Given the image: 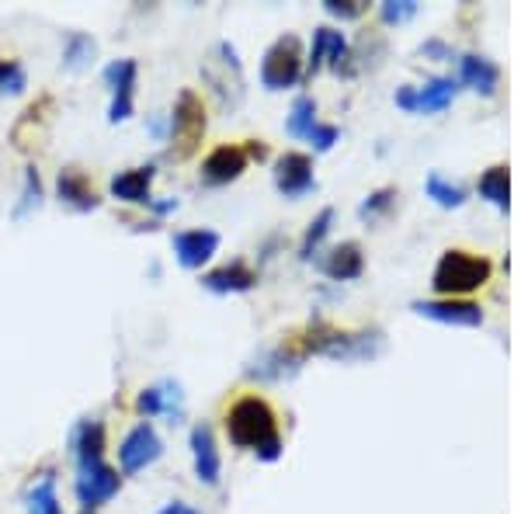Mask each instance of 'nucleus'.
Returning <instances> with one entry per match:
<instances>
[{"label": "nucleus", "mask_w": 521, "mask_h": 514, "mask_svg": "<svg viewBox=\"0 0 521 514\" xmlns=\"http://www.w3.org/2000/svg\"><path fill=\"white\" fill-rule=\"evenodd\" d=\"M226 438L233 449L254 452L261 462H278L282 459V435H278V417L264 396L244 393L226 407L223 417Z\"/></svg>", "instance_id": "f257e3e1"}, {"label": "nucleus", "mask_w": 521, "mask_h": 514, "mask_svg": "<svg viewBox=\"0 0 521 514\" xmlns=\"http://www.w3.org/2000/svg\"><path fill=\"white\" fill-rule=\"evenodd\" d=\"M490 261L480 254L469 251H445L435 264V275H431V285L442 299H459L469 296V292L483 289L490 282Z\"/></svg>", "instance_id": "f03ea898"}, {"label": "nucleus", "mask_w": 521, "mask_h": 514, "mask_svg": "<svg viewBox=\"0 0 521 514\" xmlns=\"http://www.w3.org/2000/svg\"><path fill=\"white\" fill-rule=\"evenodd\" d=\"M167 122H171V132H167V143H171V157L174 160L195 157L198 146H202V139H205V126H209V119H205L202 94L192 91V87L178 91L171 115H167Z\"/></svg>", "instance_id": "7ed1b4c3"}, {"label": "nucleus", "mask_w": 521, "mask_h": 514, "mask_svg": "<svg viewBox=\"0 0 521 514\" xmlns=\"http://www.w3.org/2000/svg\"><path fill=\"white\" fill-rule=\"evenodd\" d=\"M303 70H306V56L299 35L292 32L278 35L261 60V84L268 91H285V87H296L303 80Z\"/></svg>", "instance_id": "20e7f679"}, {"label": "nucleus", "mask_w": 521, "mask_h": 514, "mask_svg": "<svg viewBox=\"0 0 521 514\" xmlns=\"http://www.w3.org/2000/svg\"><path fill=\"white\" fill-rule=\"evenodd\" d=\"M209 63L216 66V70L205 66V80H209L212 94H216L223 108H237L244 101V66L237 60V46L223 39Z\"/></svg>", "instance_id": "39448f33"}, {"label": "nucleus", "mask_w": 521, "mask_h": 514, "mask_svg": "<svg viewBox=\"0 0 521 514\" xmlns=\"http://www.w3.org/2000/svg\"><path fill=\"white\" fill-rule=\"evenodd\" d=\"M122 490V476L108 462H91V466H77V480H73V494H77L80 508L98 511Z\"/></svg>", "instance_id": "423d86ee"}, {"label": "nucleus", "mask_w": 521, "mask_h": 514, "mask_svg": "<svg viewBox=\"0 0 521 514\" xmlns=\"http://www.w3.org/2000/svg\"><path fill=\"white\" fill-rule=\"evenodd\" d=\"M160 455H164V442H160L157 428H153L150 421H139L136 428L122 438L119 466H122V473L126 476H136V473H143V469H150Z\"/></svg>", "instance_id": "0eeeda50"}, {"label": "nucleus", "mask_w": 521, "mask_h": 514, "mask_svg": "<svg viewBox=\"0 0 521 514\" xmlns=\"http://www.w3.org/2000/svg\"><path fill=\"white\" fill-rule=\"evenodd\" d=\"M324 63L334 73H344V77L355 73L351 70V46H348V39H344L341 28L320 25L317 32H313V49H310V60H306L303 77H313V73H317Z\"/></svg>", "instance_id": "6e6552de"}, {"label": "nucleus", "mask_w": 521, "mask_h": 514, "mask_svg": "<svg viewBox=\"0 0 521 514\" xmlns=\"http://www.w3.org/2000/svg\"><path fill=\"white\" fill-rule=\"evenodd\" d=\"M136 77V60H112L105 66V84L112 87V105H108V122L112 126L132 119V112H136Z\"/></svg>", "instance_id": "1a4fd4ad"}, {"label": "nucleus", "mask_w": 521, "mask_h": 514, "mask_svg": "<svg viewBox=\"0 0 521 514\" xmlns=\"http://www.w3.org/2000/svg\"><path fill=\"white\" fill-rule=\"evenodd\" d=\"M247 167H251V157H247L244 143H219L212 146L202 160V185L223 188L230 185V181H237Z\"/></svg>", "instance_id": "9d476101"}, {"label": "nucleus", "mask_w": 521, "mask_h": 514, "mask_svg": "<svg viewBox=\"0 0 521 514\" xmlns=\"http://www.w3.org/2000/svg\"><path fill=\"white\" fill-rule=\"evenodd\" d=\"M271 178H275V188L285 198H303V195H310L313 188H317L313 160L306 157V153H296V150L282 153V157L275 160V171H271Z\"/></svg>", "instance_id": "9b49d317"}, {"label": "nucleus", "mask_w": 521, "mask_h": 514, "mask_svg": "<svg viewBox=\"0 0 521 514\" xmlns=\"http://www.w3.org/2000/svg\"><path fill=\"white\" fill-rule=\"evenodd\" d=\"M414 313L449 327H483V310L469 299H417Z\"/></svg>", "instance_id": "f8f14e48"}, {"label": "nucleus", "mask_w": 521, "mask_h": 514, "mask_svg": "<svg viewBox=\"0 0 521 514\" xmlns=\"http://www.w3.org/2000/svg\"><path fill=\"white\" fill-rule=\"evenodd\" d=\"M219 251V233L209 226H198V230H181L174 233V257H178L181 268L198 271L202 264H209Z\"/></svg>", "instance_id": "ddd939ff"}, {"label": "nucleus", "mask_w": 521, "mask_h": 514, "mask_svg": "<svg viewBox=\"0 0 521 514\" xmlns=\"http://www.w3.org/2000/svg\"><path fill=\"white\" fill-rule=\"evenodd\" d=\"M192 466H195V476L198 483L205 487H216L219 476H223V459H219V449H216V435H212V424H195L192 428Z\"/></svg>", "instance_id": "4468645a"}, {"label": "nucleus", "mask_w": 521, "mask_h": 514, "mask_svg": "<svg viewBox=\"0 0 521 514\" xmlns=\"http://www.w3.org/2000/svg\"><path fill=\"white\" fill-rule=\"evenodd\" d=\"M258 285V271L247 261H230L219 264V268L205 271L202 275V289L216 292V296H237V292H251Z\"/></svg>", "instance_id": "2eb2a0df"}, {"label": "nucleus", "mask_w": 521, "mask_h": 514, "mask_svg": "<svg viewBox=\"0 0 521 514\" xmlns=\"http://www.w3.org/2000/svg\"><path fill=\"white\" fill-rule=\"evenodd\" d=\"M56 195L73 212H94L101 205V195L91 185V174L80 171V167H63L60 178H56Z\"/></svg>", "instance_id": "dca6fc26"}, {"label": "nucleus", "mask_w": 521, "mask_h": 514, "mask_svg": "<svg viewBox=\"0 0 521 514\" xmlns=\"http://www.w3.org/2000/svg\"><path fill=\"white\" fill-rule=\"evenodd\" d=\"M153 178H157V167L146 164V167H132V171H122L112 178V185H108V192L112 198H119V202L126 205H150L153 195Z\"/></svg>", "instance_id": "f3484780"}, {"label": "nucleus", "mask_w": 521, "mask_h": 514, "mask_svg": "<svg viewBox=\"0 0 521 514\" xmlns=\"http://www.w3.org/2000/svg\"><path fill=\"white\" fill-rule=\"evenodd\" d=\"M317 264L334 282H351V278H358L365 271V254L355 240H348V244H337L324 257H317Z\"/></svg>", "instance_id": "a211bd4d"}, {"label": "nucleus", "mask_w": 521, "mask_h": 514, "mask_svg": "<svg viewBox=\"0 0 521 514\" xmlns=\"http://www.w3.org/2000/svg\"><path fill=\"white\" fill-rule=\"evenodd\" d=\"M105 449H108V431L101 421H80L77 428H73L70 452H73V459H77V466L105 462Z\"/></svg>", "instance_id": "6ab92c4d"}, {"label": "nucleus", "mask_w": 521, "mask_h": 514, "mask_svg": "<svg viewBox=\"0 0 521 514\" xmlns=\"http://www.w3.org/2000/svg\"><path fill=\"white\" fill-rule=\"evenodd\" d=\"M459 84L473 87L476 94L490 98V94L497 91V84H501V70H497V66L490 63L487 56L466 53V56L459 60Z\"/></svg>", "instance_id": "aec40b11"}, {"label": "nucleus", "mask_w": 521, "mask_h": 514, "mask_svg": "<svg viewBox=\"0 0 521 514\" xmlns=\"http://www.w3.org/2000/svg\"><path fill=\"white\" fill-rule=\"evenodd\" d=\"M459 94V80L456 77H435L424 87H417V105L414 112H442V108L452 105V98Z\"/></svg>", "instance_id": "412c9836"}, {"label": "nucleus", "mask_w": 521, "mask_h": 514, "mask_svg": "<svg viewBox=\"0 0 521 514\" xmlns=\"http://www.w3.org/2000/svg\"><path fill=\"white\" fill-rule=\"evenodd\" d=\"M480 198H487L494 209L508 212L511 209V171L504 164H494L480 174Z\"/></svg>", "instance_id": "4be33fe9"}, {"label": "nucleus", "mask_w": 521, "mask_h": 514, "mask_svg": "<svg viewBox=\"0 0 521 514\" xmlns=\"http://www.w3.org/2000/svg\"><path fill=\"white\" fill-rule=\"evenodd\" d=\"M171 389H174V383L143 389V393L136 396V410L143 417H157V414L181 417V396H174V400H171Z\"/></svg>", "instance_id": "5701e85b"}, {"label": "nucleus", "mask_w": 521, "mask_h": 514, "mask_svg": "<svg viewBox=\"0 0 521 514\" xmlns=\"http://www.w3.org/2000/svg\"><path fill=\"white\" fill-rule=\"evenodd\" d=\"M98 56V42L87 32H70L63 42V66L66 70H87Z\"/></svg>", "instance_id": "b1692460"}, {"label": "nucleus", "mask_w": 521, "mask_h": 514, "mask_svg": "<svg viewBox=\"0 0 521 514\" xmlns=\"http://www.w3.org/2000/svg\"><path fill=\"white\" fill-rule=\"evenodd\" d=\"M25 501H28V514H63L60 501H56V476L53 473H42V480L32 483Z\"/></svg>", "instance_id": "393cba45"}, {"label": "nucleus", "mask_w": 521, "mask_h": 514, "mask_svg": "<svg viewBox=\"0 0 521 514\" xmlns=\"http://www.w3.org/2000/svg\"><path fill=\"white\" fill-rule=\"evenodd\" d=\"M317 101L310 98V94H299L296 101H292V112H289V122H285V129H289V136H299L306 139V132L317 126Z\"/></svg>", "instance_id": "a878e982"}, {"label": "nucleus", "mask_w": 521, "mask_h": 514, "mask_svg": "<svg viewBox=\"0 0 521 514\" xmlns=\"http://www.w3.org/2000/svg\"><path fill=\"white\" fill-rule=\"evenodd\" d=\"M424 192L435 205H442V209H459L462 202H466V192H462L459 185H452V181H445L438 171L428 174V181H424Z\"/></svg>", "instance_id": "bb28decb"}, {"label": "nucleus", "mask_w": 521, "mask_h": 514, "mask_svg": "<svg viewBox=\"0 0 521 514\" xmlns=\"http://www.w3.org/2000/svg\"><path fill=\"white\" fill-rule=\"evenodd\" d=\"M330 226H334V209H324V212H320V216L310 223V230H306L303 244H299V257H303V261H313V257L320 254V244L327 240Z\"/></svg>", "instance_id": "cd10ccee"}, {"label": "nucleus", "mask_w": 521, "mask_h": 514, "mask_svg": "<svg viewBox=\"0 0 521 514\" xmlns=\"http://www.w3.org/2000/svg\"><path fill=\"white\" fill-rule=\"evenodd\" d=\"M28 87V73L14 56H0V94H25Z\"/></svg>", "instance_id": "c85d7f7f"}, {"label": "nucleus", "mask_w": 521, "mask_h": 514, "mask_svg": "<svg viewBox=\"0 0 521 514\" xmlns=\"http://www.w3.org/2000/svg\"><path fill=\"white\" fill-rule=\"evenodd\" d=\"M393 202H396V188H379V192H372L358 205V216H362L365 223H376L379 216H386V212L393 209Z\"/></svg>", "instance_id": "c756f323"}, {"label": "nucleus", "mask_w": 521, "mask_h": 514, "mask_svg": "<svg viewBox=\"0 0 521 514\" xmlns=\"http://www.w3.org/2000/svg\"><path fill=\"white\" fill-rule=\"evenodd\" d=\"M42 205V178H39V171L35 167H28L25 171V192H21V202H18V209H14V216H25L28 209H39Z\"/></svg>", "instance_id": "7c9ffc66"}, {"label": "nucleus", "mask_w": 521, "mask_h": 514, "mask_svg": "<svg viewBox=\"0 0 521 514\" xmlns=\"http://www.w3.org/2000/svg\"><path fill=\"white\" fill-rule=\"evenodd\" d=\"M417 14V0H386L383 4V21L386 25H403Z\"/></svg>", "instance_id": "2f4dec72"}, {"label": "nucleus", "mask_w": 521, "mask_h": 514, "mask_svg": "<svg viewBox=\"0 0 521 514\" xmlns=\"http://www.w3.org/2000/svg\"><path fill=\"white\" fill-rule=\"evenodd\" d=\"M365 0H324V11L330 18H341V21H351V18H362L365 14Z\"/></svg>", "instance_id": "473e14b6"}, {"label": "nucleus", "mask_w": 521, "mask_h": 514, "mask_svg": "<svg viewBox=\"0 0 521 514\" xmlns=\"http://www.w3.org/2000/svg\"><path fill=\"white\" fill-rule=\"evenodd\" d=\"M337 136H341V132H337V126H327V122H317V126L306 132V139H310V146L317 153H327L330 146L337 143Z\"/></svg>", "instance_id": "72a5a7b5"}, {"label": "nucleus", "mask_w": 521, "mask_h": 514, "mask_svg": "<svg viewBox=\"0 0 521 514\" xmlns=\"http://www.w3.org/2000/svg\"><path fill=\"white\" fill-rule=\"evenodd\" d=\"M396 105H400L403 112H414V105H417V87H400V91H396Z\"/></svg>", "instance_id": "f704fd0d"}, {"label": "nucleus", "mask_w": 521, "mask_h": 514, "mask_svg": "<svg viewBox=\"0 0 521 514\" xmlns=\"http://www.w3.org/2000/svg\"><path fill=\"white\" fill-rule=\"evenodd\" d=\"M157 514H202V511H195L192 504H185V501H171V504H164Z\"/></svg>", "instance_id": "c9c22d12"}, {"label": "nucleus", "mask_w": 521, "mask_h": 514, "mask_svg": "<svg viewBox=\"0 0 521 514\" xmlns=\"http://www.w3.org/2000/svg\"><path fill=\"white\" fill-rule=\"evenodd\" d=\"M445 53H449V49H445V42H438V39H431L421 46V56H445Z\"/></svg>", "instance_id": "e433bc0d"}, {"label": "nucleus", "mask_w": 521, "mask_h": 514, "mask_svg": "<svg viewBox=\"0 0 521 514\" xmlns=\"http://www.w3.org/2000/svg\"><path fill=\"white\" fill-rule=\"evenodd\" d=\"M247 157H251V160H264V157H268V146H264L261 139H251V143H247Z\"/></svg>", "instance_id": "4c0bfd02"}, {"label": "nucleus", "mask_w": 521, "mask_h": 514, "mask_svg": "<svg viewBox=\"0 0 521 514\" xmlns=\"http://www.w3.org/2000/svg\"><path fill=\"white\" fill-rule=\"evenodd\" d=\"M80 514H98V511H80Z\"/></svg>", "instance_id": "58836bf2"}]
</instances>
